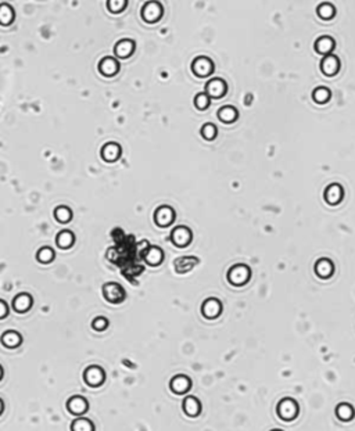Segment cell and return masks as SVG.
Segmentation results:
<instances>
[{"mask_svg": "<svg viewBox=\"0 0 355 431\" xmlns=\"http://www.w3.org/2000/svg\"><path fill=\"white\" fill-rule=\"evenodd\" d=\"M103 295L108 302L119 304L125 300V290L115 281H108L103 286Z\"/></svg>", "mask_w": 355, "mask_h": 431, "instance_id": "6da1fadb", "label": "cell"}, {"mask_svg": "<svg viewBox=\"0 0 355 431\" xmlns=\"http://www.w3.org/2000/svg\"><path fill=\"white\" fill-rule=\"evenodd\" d=\"M278 415L279 418L286 420V422H292L297 418L299 415V405L297 402L292 398H285L279 402L278 405Z\"/></svg>", "mask_w": 355, "mask_h": 431, "instance_id": "7a4b0ae2", "label": "cell"}, {"mask_svg": "<svg viewBox=\"0 0 355 431\" xmlns=\"http://www.w3.org/2000/svg\"><path fill=\"white\" fill-rule=\"evenodd\" d=\"M250 269L246 265H235L228 272V280L231 281L233 286H243L250 279Z\"/></svg>", "mask_w": 355, "mask_h": 431, "instance_id": "3957f363", "label": "cell"}, {"mask_svg": "<svg viewBox=\"0 0 355 431\" xmlns=\"http://www.w3.org/2000/svg\"><path fill=\"white\" fill-rule=\"evenodd\" d=\"M106 379V373L100 366H89L83 372V380L90 387H99Z\"/></svg>", "mask_w": 355, "mask_h": 431, "instance_id": "277c9868", "label": "cell"}, {"mask_svg": "<svg viewBox=\"0 0 355 431\" xmlns=\"http://www.w3.org/2000/svg\"><path fill=\"white\" fill-rule=\"evenodd\" d=\"M162 6L158 1H149L142 8V17L146 22H157L161 18Z\"/></svg>", "mask_w": 355, "mask_h": 431, "instance_id": "5b68a950", "label": "cell"}, {"mask_svg": "<svg viewBox=\"0 0 355 431\" xmlns=\"http://www.w3.org/2000/svg\"><path fill=\"white\" fill-rule=\"evenodd\" d=\"M171 238H172L175 245L186 247L187 244L192 241V231L186 226H178L171 233Z\"/></svg>", "mask_w": 355, "mask_h": 431, "instance_id": "8992f818", "label": "cell"}, {"mask_svg": "<svg viewBox=\"0 0 355 431\" xmlns=\"http://www.w3.org/2000/svg\"><path fill=\"white\" fill-rule=\"evenodd\" d=\"M226 89H228V86H226L225 81L219 79V78H214L206 85V94L211 99H219L226 93Z\"/></svg>", "mask_w": 355, "mask_h": 431, "instance_id": "52a82bcc", "label": "cell"}, {"mask_svg": "<svg viewBox=\"0 0 355 431\" xmlns=\"http://www.w3.org/2000/svg\"><path fill=\"white\" fill-rule=\"evenodd\" d=\"M174 219L175 213L171 207H160L154 214V220H156L157 225L161 226V227H167V226L171 225L174 222Z\"/></svg>", "mask_w": 355, "mask_h": 431, "instance_id": "ba28073f", "label": "cell"}, {"mask_svg": "<svg viewBox=\"0 0 355 431\" xmlns=\"http://www.w3.org/2000/svg\"><path fill=\"white\" fill-rule=\"evenodd\" d=\"M214 69V63L208 57H197L193 61V72L200 78L208 76Z\"/></svg>", "mask_w": 355, "mask_h": 431, "instance_id": "9c48e42d", "label": "cell"}, {"mask_svg": "<svg viewBox=\"0 0 355 431\" xmlns=\"http://www.w3.org/2000/svg\"><path fill=\"white\" fill-rule=\"evenodd\" d=\"M87 408H89L87 401L85 400L83 397H81V395L71 397V398L67 401V409H68V412L75 415V416L83 415V413L87 411Z\"/></svg>", "mask_w": 355, "mask_h": 431, "instance_id": "30bf717a", "label": "cell"}, {"mask_svg": "<svg viewBox=\"0 0 355 431\" xmlns=\"http://www.w3.org/2000/svg\"><path fill=\"white\" fill-rule=\"evenodd\" d=\"M169 387L174 391L175 394L178 395H182V394H186L190 388H192V380L185 375H178L175 376L174 379L169 383Z\"/></svg>", "mask_w": 355, "mask_h": 431, "instance_id": "8fae6325", "label": "cell"}, {"mask_svg": "<svg viewBox=\"0 0 355 431\" xmlns=\"http://www.w3.org/2000/svg\"><path fill=\"white\" fill-rule=\"evenodd\" d=\"M321 69L324 72L325 75L332 76L337 74V71L340 69V61L336 56L333 54H329V56H325L324 60L321 61Z\"/></svg>", "mask_w": 355, "mask_h": 431, "instance_id": "7c38bea8", "label": "cell"}, {"mask_svg": "<svg viewBox=\"0 0 355 431\" xmlns=\"http://www.w3.org/2000/svg\"><path fill=\"white\" fill-rule=\"evenodd\" d=\"M119 69V64L112 57H104L99 63V71L104 76H114Z\"/></svg>", "mask_w": 355, "mask_h": 431, "instance_id": "4fadbf2b", "label": "cell"}, {"mask_svg": "<svg viewBox=\"0 0 355 431\" xmlns=\"http://www.w3.org/2000/svg\"><path fill=\"white\" fill-rule=\"evenodd\" d=\"M222 312V305L217 298H210L203 304V315L208 319H214L219 316Z\"/></svg>", "mask_w": 355, "mask_h": 431, "instance_id": "5bb4252c", "label": "cell"}, {"mask_svg": "<svg viewBox=\"0 0 355 431\" xmlns=\"http://www.w3.org/2000/svg\"><path fill=\"white\" fill-rule=\"evenodd\" d=\"M32 304H33V300H32L31 294L19 293L18 295H15V298L12 301V308L17 312H26V311H29Z\"/></svg>", "mask_w": 355, "mask_h": 431, "instance_id": "9a60e30c", "label": "cell"}, {"mask_svg": "<svg viewBox=\"0 0 355 431\" xmlns=\"http://www.w3.org/2000/svg\"><path fill=\"white\" fill-rule=\"evenodd\" d=\"M199 263V259L196 256H181L175 261V270L176 273H186L189 270L196 266Z\"/></svg>", "mask_w": 355, "mask_h": 431, "instance_id": "2e32d148", "label": "cell"}, {"mask_svg": "<svg viewBox=\"0 0 355 431\" xmlns=\"http://www.w3.org/2000/svg\"><path fill=\"white\" fill-rule=\"evenodd\" d=\"M121 156V147L117 143H107L101 149V158L107 163H114L117 161Z\"/></svg>", "mask_w": 355, "mask_h": 431, "instance_id": "e0dca14e", "label": "cell"}, {"mask_svg": "<svg viewBox=\"0 0 355 431\" xmlns=\"http://www.w3.org/2000/svg\"><path fill=\"white\" fill-rule=\"evenodd\" d=\"M343 199V189L340 185H331L325 190V200L331 206H336Z\"/></svg>", "mask_w": 355, "mask_h": 431, "instance_id": "ac0fdd59", "label": "cell"}, {"mask_svg": "<svg viewBox=\"0 0 355 431\" xmlns=\"http://www.w3.org/2000/svg\"><path fill=\"white\" fill-rule=\"evenodd\" d=\"M133 50H135V42L131 39H122L114 47L115 54L121 58H128L133 53Z\"/></svg>", "mask_w": 355, "mask_h": 431, "instance_id": "d6986e66", "label": "cell"}, {"mask_svg": "<svg viewBox=\"0 0 355 431\" xmlns=\"http://www.w3.org/2000/svg\"><path fill=\"white\" fill-rule=\"evenodd\" d=\"M183 411L189 418H196L201 412V404L196 397H186L183 400Z\"/></svg>", "mask_w": 355, "mask_h": 431, "instance_id": "ffe728a7", "label": "cell"}, {"mask_svg": "<svg viewBox=\"0 0 355 431\" xmlns=\"http://www.w3.org/2000/svg\"><path fill=\"white\" fill-rule=\"evenodd\" d=\"M22 343V337L19 336V333L14 330H7L1 334V344L6 348H17Z\"/></svg>", "mask_w": 355, "mask_h": 431, "instance_id": "44dd1931", "label": "cell"}, {"mask_svg": "<svg viewBox=\"0 0 355 431\" xmlns=\"http://www.w3.org/2000/svg\"><path fill=\"white\" fill-rule=\"evenodd\" d=\"M333 263H332L331 259H326V258H322L319 259L317 265H315V272L318 273L319 277L322 279H326V277H331L332 273H333Z\"/></svg>", "mask_w": 355, "mask_h": 431, "instance_id": "7402d4cb", "label": "cell"}, {"mask_svg": "<svg viewBox=\"0 0 355 431\" xmlns=\"http://www.w3.org/2000/svg\"><path fill=\"white\" fill-rule=\"evenodd\" d=\"M315 49H317V51L321 53V54L329 56L332 50L335 49V40H333L331 36H322V38H319L318 40H317Z\"/></svg>", "mask_w": 355, "mask_h": 431, "instance_id": "603a6c76", "label": "cell"}, {"mask_svg": "<svg viewBox=\"0 0 355 431\" xmlns=\"http://www.w3.org/2000/svg\"><path fill=\"white\" fill-rule=\"evenodd\" d=\"M75 241V236L74 233L71 230H61L56 237V243L57 245L62 248V250H67L69 247H72V244Z\"/></svg>", "mask_w": 355, "mask_h": 431, "instance_id": "cb8c5ba5", "label": "cell"}, {"mask_svg": "<svg viewBox=\"0 0 355 431\" xmlns=\"http://www.w3.org/2000/svg\"><path fill=\"white\" fill-rule=\"evenodd\" d=\"M162 258H164L162 250H160L158 247H150L149 250L144 252V259L151 266H158L161 263Z\"/></svg>", "mask_w": 355, "mask_h": 431, "instance_id": "d4e9b609", "label": "cell"}, {"mask_svg": "<svg viewBox=\"0 0 355 431\" xmlns=\"http://www.w3.org/2000/svg\"><path fill=\"white\" fill-rule=\"evenodd\" d=\"M218 118L225 122V124H232L235 122L237 118V111L235 107L232 106H225L222 107L218 111Z\"/></svg>", "mask_w": 355, "mask_h": 431, "instance_id": "484cf974", "label": "cell"}, {"mask_svg": "<svg viewBox=\"0 0 355 431\" xmlns=\"http://www.w3.org/2000/svg\"><path fill=\"white\" fill-rule=\"evenodd\" d=\"M14 19V10L10 4L1 3L0 4V24L1 25H10Z\"/></svg>", "mask_w": 355, "mask_h": 431, "instance_id": "4316f807", "label": "cell"}, {"mask_svg": "<svg viewBox=\"0 0 355 431\" xmlns=\"http://www.w3.org/2000/svg\"><path fill=\"white\" fill-rule=\"evenodd\" d=\"M71 431H94V426L89 419L79 418L72 422Z\"/></svg>", "mask_w": 355, "mask_h": 431, "instance_id": "83f0119b", "label": "cell"}, {"mask_svg": "<svg viewBox=\"0 0 355 431\" xmlns=\"http://www.w3.org/2000/svg\"><path fill=\"white\" fill-rule=\"evenodd\" d=\"M336 415L337 418H340L343 422H350L354 418V409L349 404H340L336 408Z\"/></svg>", "mask_w": 355, "mask_h": 431, "instance_id": "f1b7e54d", "label": "cell"}, {"mask_svg": "<svg viewBox=\"0 0 355 431\" xmlns=\"http://www.w3.org/2000/svg\"><path fill=\"white\" fill-rule=\"evenodd\" d=\"M54 216H56V219L58 220V222H61V223H68L69 220H71V218H72V213H71V210H69L68 207H58V208H56V211H54Z\"/></svg>", "mask_w": 355, "mask_h": 431, "instance_id": "f546056e", "label": "cell"}, {"mask_svg": "<svg viewBox=\"0 0 355 431\" xmlns=\"http://www.w3.org/2000/svg\"><path fill=\"white\" fill-rule=\"evenodd\" d=\"M37 261L40 263H49L54 259V251L50 247H42L36 254Z\"/></svg>", "mask_w": 355, "mask_h": 431, "instance_id": "4dcf8cb0", "label": "cell"}, {"mask_svg": "<svg viewBox=\"0 0 355 431\" xmlns=\"http://www.w3.org/2000/svg\"><path fill=\"white\" fill-rule=\"evenodd\" d=\"M312 97H314V100L317 103L324 104V103L329 101V99H331V90L326 88H317L312 92Z\"/></svg>", "mask_w": 355, "mask_h": 431, "instance_id": "1f68e13d", "label": "cell"}, {"mask_svg": "<svg viewBox=\"0 0 355 431\" xmlns=\"http://www.w3.org/2000/svg\"><path fill=\"white\" fill-rule=\"evenodd\" d=\"M335 13H336V10H335V7L332 6L331 3H322V4L318 7V15L321 18L331 19L333 18Z\"/></svg>", "mask_w": 355, "mask_h": 431, "instance_id": "d6a6232c", "label": "cell"}, {"mask_svg": "<svg viewBox=\"0 0 355 431\" xmlns=\"http://www.w3.org/2000/svg\"><path fill=\"white\" fill-rule=\"evenodd\" d=\"M128 4L126 0H108L107 1V7L111 13H121L125 7Z\"/></svg>", "mask_w": 355, "mask_h": 431, "instance_id": "836d02e7", "label": "cell"}, {"mask_svg": "<svg viewBox=\"0 0 355 431\" xmlns=\"http://www.w3.org/2000/svg\"><path fill=\"white\" fill-rule=\"evenodd\" d=\"M217 128L212 125V124H206V125L201 128V136L207 140H212V139L217 136Z\"/></svg>", "mask_w": 355, "mask_h": 431, "instance_id": "e575fe53", "label": "cell"}, {"mask_svg": "<svg viewBox=\"0 0 355 431\" xmlns=\"http://www.w3.org/2000/svg\"><path fill=\"white\" fill-rule=\"evenodd\" d=\"M194 104L199 110H206L210 106V97L206 93H199L194 97Z\"/></svg>", "mask_w": 355, "mask_h": 431, "instance_id": "d590c367", "label": "cell"}, {"mask_svg": "<svg viewBox=\"0 0 355 431\" xmlns=\"http://www.w3.org/2000/svg\"><path fill=\"white\" fill-rule=\"evenodd\" d=\"M107 326H108V320H107L106 318H103V316H97V318H94L93 322H92V327L97 331L106 330Z\"/></svg>", "mask_w": 355, "mask_h": 431, "instance_id": "8d00e7d4", "label": "cell"}, {"mask_svg": "<svg viewBox=\"0 0 355 431\" xmlns=\"http://www.w3.org/2000/svg\"><path fill=\"white\" fill-rule=\"evenodd\" d=\"M7 313H8V306L3 300H0V319L6 318Z\"/></svg>", "mask_w": 355, "mask_h": 431, "instance_id": "74e56055", "label": "cell"}, {"mask_svg": "<svg viewBox=\"0 0 355 431\" xmlns=\"http://www.w3.org/2000/svg\"><path fill=\"white\" fill-rule=\"evenodd\" d=\"M3 408H4V406H3V401L0 400V415H1V412H3Z\"/></svg>", "mask_w": 355, "mask_h": 431, "instance_id": "f35d334b", "label": "cell"}, {"mask_svg": "<svg viewBox=\"0 0 355 431\" xmlns=\"http://www.w3.org/2000/svg\"><path fill=\"white\" fill-rule=\"evenodd\" d=\"M1 377H3V369L0 366V380H1Z\"/></svg>", "mask_w": 355, "mask_h": 431, "instance_id": "ab89813d", "label": "cell"}, {"mask_svg": "<svg viewBox=\"0 0 355 431\" xmlns=\"http://www.w3.org/2000/svg\"><path fill=\"white\" fill-rule=\"evenodd\" d=\"M274 431H281V430H274Z\"/></svg>", "mask_w": 355, "mask_h": 431, "instance_id": "60d3db41", "label": "cell"}]
</instances>
